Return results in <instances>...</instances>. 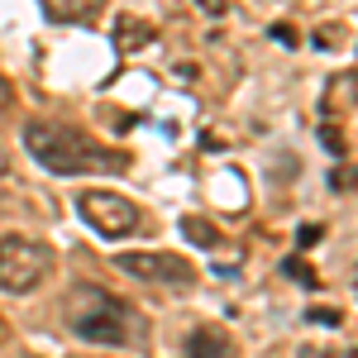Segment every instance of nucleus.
Returning a JSON list of instances; mask_svg holds the SVG:
<instances>
[{
    "mask_svg": "<svg viewBox=\"0 0 358 358\" xmlns=\"http://www.w3.org/2000/svg\"><path fill=\"white\" fill-rule=\"evenodd\" d=\"M67 325L86 344H124L129 339V310L106 287H72L67 296Z\"/></svg>",
    "mask_w": 358,
    "mask_h": 358,
    "instance_id": "nucleus-2",
    "label": "nucleus"
},
{
    "mask_svg": "<svg viewBox=\"0 0 358 358\" xmlns=\"http://www.w3.org/2000/svg\"><path fill=\"white\" fill-rule=\"evenodd\" d=\"M5 106H10V82L0 77V110H5Z\"/></svg>",
    "mask_w": 358,
    "mask_h": 358,
    "instance_id": "nucleus-9",
    "label": "nucleus"
},
{
    "mask_svg": "<svg viewBox=\"0 0 358 358\" xmlns=\"http://www.w3.org/2000/svg\"><path fill=\"white\" fill-rule=\"evenodd\" d=\"M24 148L29 158L57 172V177H86V172H124V158L115 148H101L96 138H86L72 124H57V120H29L24 124Z\"/></svg>",
    "mask_w": 358,
    "mask_h": 358,
    "instance_id": "nucleus-1",
    "label": "nucleus"
},
{
    "mask_svg": "<svg viewBox=\"0 0 358 358\" xmlns=\"http://www.w3.org/2000/svg\"><path fill=\"white\" fill-rule=\"evenodd\" d=\"M0 339H5V325H0Z\"/></svg>",
    "mask_w": 358,
    "mask_h": 358,
    "instance_id": "nucleus-11",
    "label": "nucleus"
},
{
    "mask_svg": "<svg viewBox=\"0 0 358 358\" xmlns=\"http://www.w3.org/2000/svg\"><path fill=\"white\" fill-rule=\"evenodd\" d=\"M48 268H53L48 244L24 239V234H5L0 239V292L29 296V292H38V282L48 277Z\"/></svg>",
    "mask_w": 358,
    "mask_h": 358,
    "instance_id": "nucleus-3",
    "label": "nucleus"
},
{
    "mask_svg": "<svg viewBox=\"0 0 358 358\" xmlns=\"http://www.w3.org/2000/svg\"><path fill=\"white\" fill-rule=\"evenodd\" d=\"M182 229H187V234H192L201 248H220V229H215L210 220H196V215H187V220H182Z\"/></svg>",
    "mask_w": 358,
    "mask_h": 358,
    "instance_id": "nucleus-8",
    "label": "nucleus"
},
{
    "mask_svg": "<svg viewBox=\"0 0 358 358\" xmlns=\"http://www.w3.org/2000/svg\"><path fill=\"white\" fill-rule=\"evenodd\" d=\"M5 172H10V153L0 148V177H5Z\"/></svg>",
    "mask_w": 358,
    "mask_h": 358,
    "instance_id": "nucleus-10",
    "label": "nucleus"
},
{
    "mask_svg": "<svg viewBox=\"0 0 358 358\" xmlns=\"http://www.w3.org/2000/svg\"><path fill=\"white\" fill-rule=\"evenodd\" d=\"M77 210L82 220L101 234V239H124L138 229V206L120 192H106V187H91V192L77 196Z\"/></svg>",
    "mask_w": 358,
    "mask_h": 358,
    "instance_id": "nucleus-4",
    "label": "nucleus"
},
{
    "mask_svg": "<svg viewBox=\"0 0 358 358\" xmlns=\"http://www.w3.org/2000/svg\"><path fill=\"white\" fill-rule=\"evenodd\" d=\"M43 15L53 24H96L101 20V5H91V0H48Z\"/></svg>",
    "mask_w": 358,
    "mask_h": 358,
    "instance_id": "nucleus-6",
    "label": "nucleus"
},
{
    "mask_svg": "<svg viewBox=\"0 0 358 358\" xmlns=\"http://www.w3.org/2000/svg\"><path fill=\"white\" fill-rule=\"evenodd\" d=\"M192 358H234V344H229V334L215 330V325H201L192 334Z\"/></svg>",
    "mask_w": 358,
    "mask_h": 358,
    "instance_id": "nucleus-7",
    "label": "nucleus"
},
{
    "mask_svg": "<svg viewBox=\"0 0 358 358\" xmlns=\"http://www.w3.org/2000/svg\"><path fill=\"white\" fill-rule=\"evenodd\" d=\"M120 268L143 277V282H163V287H192L196 282L192 263L177 253H120Z\"/></svg>",
    "mask_w": 358,
    "mask_h": 358,
    "instance_id": "nucleus-5",
    "label": "nucleus"
}]
</instances>
